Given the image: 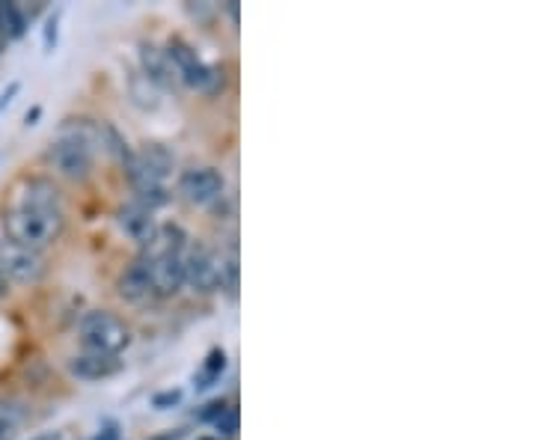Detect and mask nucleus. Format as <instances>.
<instances>
[{"label":"nucleus","mask_w":535,"mask_h":440,"mask_svg":"<svg viewBox=\"0 0 535 440\" xmlns=\"http://www.w3.org/2000/svg\"><path fill=\"white\" fill-rule=\"evenodd\" d=\"M99 146H102V125L99 122H93V119H69V122H63L57 137L51 140L45 158L60 176H66L72 182H81V179H87L93 173Z\"/></svg>","instance_id":"obj_1"},{"label":"nucleus","mask_w":535,"mask_h":440,"mask_svg":"<svg viewBox=\"0 0 535 440\" xmlns=\"http://www.w3.org/2000/svg\"><path fill=\"white\" fill-rule=\"evenodd\" d=\"M78 336L84 351L119 357L131 345V328L110 310H90L78 322Z\"/></svg>","instance_id":"obj_2"},{"label":"nucleus","mask_w":535,"mask_h":440,"mask_svg":"<svg viewBox=\"0 0 535 440\" xmlns=\"http://www.w3.org/2000/svg\"><path fill=\"white\" fill-rule=\"evenodd\" d=\"M164 54L179 78V84L191 87V90H200V93H217L223 90V72L217 66H209L185 39L173 36L167 45H164Z\"/></svg>","instance_id":"obj_3"},{"label":"nucleus","mask_w":535,"mask_h":440,"mask_svg":"<svg viewBox=\"0 0 535 440\" xmlns=\"http://www.w3.org/2000/svg\"><path fill=\"white\" fill-rule=\"evenodd\" d=\"M63 215H45V212H30V209H9L3 215V229H6V241L30 247V250H42L51 241L60 238L63 232Z\"/></svg>","instance_id":"obj_4"},{"label":"nucleus","mask_w":535,"mask_h":440,"mask_svg":"<svg viewBox=\"0 0 535 440\" xmlns=\"http://www.w3.org/2000/svg\"><path fill=\"white\" fill-rule=\"evenodd\" d=\"M185 286H191L197 295H212L223 289V253L209 244L185 250Z\"/></svg>","instance_id":"obj_5"},{"label":"nucleus","mask_w":535,"mask_h":440,"mask_svg":"<svg viewBox=\"0 0 535 440\" xmlns=\"http://www.w3.org/2000/svg\"><path fill=\"white\" fill-rule=\"evenodd\" d=\"M176 188H179V194H182L191 206L209 209V206L223 200V194H226V179H223V173L214 170V167H191V170H182V173H179V185H176Z\"/></svg>","instance_id":"obj_6"},{"label":"nucleus","mask_w":535,"mask_h":440,"mask_svg":"<svg viewBox=\"0 0 535 440\" xmlns=\"http://www.w3.org/2000/svg\"><path fill=\"white\" fill-rule=\"evenodd\" d=\"M0 274L9 283H21V286L39 283L45 274V256H42V250L0 241Z\"/></svg>","instance_id":"obj_7"},{"label":"nucleus","mask_w":535,"mask_h":440,"mask_svg":"<svg viewBox=\"0 0 535 440\" xmlns=\"http://www.w3.org/2000/svg\"><path fill=\"white\" fill-rule=\"evenodd\" d=\"M122 167H125L128 182L152 179V182H164V185H167V176H170L173 167H176V155H173L167 146H161V143H146L143 149L131 152Z\"/></svg>","instance_id":"obj_8"},{"label":"nucleus","mask_w":535,"mask_h":440,"mask_svg":"<svg viewBox=\"0 0 535 440\" xmlns=\"http://www.w3.org/2000/svg\"><path fill=\"white\" fill-rule=\"evenodd\" d=\"M15 194H18L15 209H30V212H45V215H63L66 218V212H63V194L45 176L24 179Z\"/></svg>","instance_id":"obj_9"},{"label":"nucleus","mask_w":535,"mask_h":440,"mask_svg":"<svg viewBox=\"0 0 535 440\" xmlns=\"http://www.w3.org/2000/svg\"><path fill=\"white\" fill-rule=\"evenodd\" d=\"M149 280H152V295L158 298H173L185 286V253H164L149 259Z\"/></svg>","instance_id":"obj_10"},{"label":"nucleus","mask_w":535,"mask_h":440,"mask_svg":"<svg viewBox=\"0 0 535 440\" xmlns=\"http://www.w3.org/2000/svg\"><path fill=\"white\" fill-rule=\"evenodd\" d=\"M140 75L155 84L158 90H173L179 87V78L164 54V48L152 45V42H140Z\"/></svg>","instance_id":"obj_11"},{"label":"nucleus","mask_w":535,"mask_h":440,"mask_svg":"<svg viewBox=\"0 0 535 440\" xmlns=\"http://www.w3.org/2000/svg\"><path fill=\"white\" fill-rule=\"evenodd\" d=\"M155 212H149V209H143L140 203H125V206H119L116 209V223H119V229L131 238V241H137L140 247H146L152 238H155V232H158V223L152 218Z\"/></svg>","instance_id":"obj_12"},{"label":"nucleus","mask_w":535,"mask_h":440,"mask_svg":"<svg viewBox=\"0 0 535 440\" xmlns=\"http://www.w3.org/2000/svg\"><path fill=\"white\" fill-rule=\"evenodd\" d=\"M66 366L81 381H105V378H113L116 372H122V360L119 357L96 354V351H81V354L69 357Z\"/></svg>","instance_id":"obj_13"},{"label":"nucleus","mask_w":535,"mask_h":440,"mask_svg":"<svg viewBox=\"0 0 535 440\" xmlns=\"http://www.w3.org/2000/svg\"><path fill=\"white\" fill-rule=\"evenodd\" d=\"M116 295L128 304L143 301L146 295H152V280H149V259L137 256L131 265H125V271L116 280Z\"/></svg>","instance_id":"obj_14"},{"label":"nucleus","mask_w":535,"mask_h":440,"mask_svg":"<svg viewBox=\"0 0 535 440\" xmlns=\"http://www.w3.org/2000/svg\"><path fill=\"white\" fill-rule=\"evenodd\" d=\"M185 250H188V232L179 223H161L155 238L143 247L140 256L155 259V256H164V253H185Z\"/></svg>","instance_id":"obj_15"},{"label":"nucleus","mask_w":535,"mask_h":440,"mask_svg":"<svg viewBox=\"0 0 535 440\" xmlns=\"http://www.w3.org/2000/svg\"><path fill=\"white\" fill-rule=\"evenodd\" d=\"M24 30H27V18H24L21 6L9 3V0H0V36L6 42H12V39H21Z\"/></svg>","instance_id":"obj_16"},{"label":"nucleus","mask_w":535,"mask_h":440,"mask_svg":"<svg viewBox=\"0 0 535 440\" xmlns=\"http://www.w3.org/2000/svg\"><path fill=\"white\" fill-rule=\"evenodd\" d=\"M128 93H131V99H134V105H140V108L146 110H155L161 105V99H158V87L155 84H149L140 72H134L131 78H128Z\"/></svg>","instance_id":"obj_17"},{"label":"nucleus","mask_w":535,"mask_h":440,"mask_svg":"<svg viewBox=\"0 0 535 440\" xmlns=\"http://www.w3.org/2000/svg\"><path fill=\"white\" fill-rule=\"evenodd\" d=\"M24 420V411L15 402H0V440H9Z\"/></svg>","instance_id":"obj_18"},{"label":"nucleus","mask_w":535,"mask_h":440,"mask_svg":"<svg viewBox=\"0 0 535 440\" xmlns=\"http://www.w3.org/2000/svg\"><path fill=\"white\" fill-rule=\"evenodd\" d=\"M223 369H226V354H223V348H214L209 360H206L203 375H200V387H209L212 381H217L223 375Z\"/></svg>","instance_id":"obj_19"},{"label":"nucleus","mask_w":535,"mask_h":440,"mask_svg":"<svg viewBox=\"0 0 535 440\" xmlns=\"http://www.w3.org/2000/svg\"><path fill=\"white\" fill-rule=\"evenodd\" d=\"M214 426H217L223 435H235V432H238V414H235V408H226V411L214 420Z\"/></svg>","instance_id":"obj_20"},{"label":"nucleus","mask_w":535,"mask_h":440,"mask_svg":"<svg viewBox=\"0 0 535 440\" xmlns=\"http://www.w3.org/2000/svg\"><path fill=\"white\" fill-rule=\"evenodd\" d=\"M57 24H60V12H54L48 21H45V51L51 54L54 45H57Z\"/></svg>","instance_id":"obj_21"},{"label":"nucleus","mask_w":535,"mask_h":440,"mask_svg":"<svg viewBox=\"0 0 535 440\" xmlns=\"http://www.w3.org/2000/svg\"><path fill=\"white\" fill-rule=\"evenodd\" d=\"M179 402H182V390H167V393H158V396L152 399L155 408H173V405H179Z\"/></svg>","instance_id":"obj_22"},{"label":"nucleus","mask_w":535,"mask_h":440,"mask_svg":"<svg viewBox=\"0 0 535 440\" xmlns=\"http://www.w3.org/2000/svg\"><path fill=\"white\" fill-rule=\"evenodd\" d=\"M226 408H229V405H226L223 399H220V402H212V405H209V411H203V414H200V420H212L214 423V420H217Z\"/></svg>","instance_id":"obj_23"},{"label":"nucleus","mask_w":535,"mask_h":440,"mask_svg":"<svg viewBox=\"0 0 535 440\" xmlns=\"http://www.w3.org/2000/svg\"><path fill=\"white\" fill-rule=\"evenodd\" d=\"M18 90H21V84H18V81H12V84H9V87H6V90L0 93V110L6 108V105H9V102H12V99L18 96Z\"/></svg>","instance_id":"obj_24"},{"label":"nucleus","mask_w":535,"mask_h":440,"mask_svg":"<svg viewBox=\"0 0 535 440\" xmlns=\"http://www.w3.org/2000/svg\"><path fill=\"white\" fill-rule=\"evenodd\" d=\"M93 440H119V432H116V426H110V429H105L99 438H93Z\"/></svg>","instance_id":"obj_25"},{"label":"nucleus","mask_w":535,"mask_h":440,"mask_svg":"<svg viewBox=\"0 0 535 440\" xmlns=\"http://www.w3.org/2000/svg\"><path fill=\"white\" fill-rule=\"evenodd\" d=\"M42 116V108H33L30 113H27V125H36V119Z\"/></svg>","instance_id":"obj_26"},{"label":"nucleus","mask_w":535,"mask_h":440,"mask_svg":"<svg viewBox=\"0 0 535 440\" xmlns=\"http://www.w3.org/2000/svg\"><path fill=\"white\" fill-rule=\"evenodd\" d=\"M6 295H9V280H6V277L0 274V301H3Z\"/></svg>","instance_id":"obj_27"},{"label":"nucleus","mask_w":535,"mask_h":440,"mask_svg":"<svg viewBox=\"0 0 535 440\" xmlns=\"http://www.w3.org/2000/svg\"><path fill=\"white\" fill-rule=\"evenodd\" d=\"M30 440H60V432H42V435H36V438Z\"/></svg>","instance_id":"obj_28"},{"label":"nucleus","mask_w":535,"mask_h":440,"mask_svg":"<svg viewBox=\"0 0 535 440\" xmlns=\"http://www.w3.org/2000/svg\"><path fill=\"white\" fill-rule=\"evenodd\" d=\"M3 45H6V39H3V36H0V48H3Z\"/></svg>","instance_id":"obj_29"},{"label":"nucleus","mask_w":535,"mask_h":440,"mask_svg":"<svg viewBox=\"0 0 535 440\" xmlns=\"http://www.w3.org/2000/svg\"><path fill=\"white\" fill-rule=\"evenodd\" d=\"M200 440H217V438H200Z\"/></svg>","instance_id":"obj_30"}]
</instances>
